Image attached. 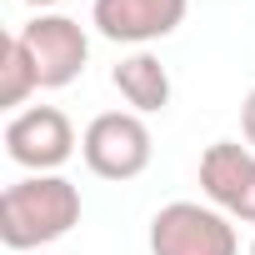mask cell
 Returning <instances> with one entry per match:
<instances>
[{"label":"cell","instance_id":"cell-9","mask_svg":"<svg viewBox=\"0 0 255 255\" xmlns=\"http://www.w3.org/2000/svg\"><path fill=\"white\" fill-rule=\"evenodd\" d=\"M30 90H40V75H35V60L20 40V30L5 40V55H0V105L15 110L30 100Z\"/></svg>","mask_w":255,"mask_h":255},{"label":"cell","instance_id":"cell-6","mask_svg":"<svg viewBox=\"0 0 255 255\" xmlns=\"http://www.w3.org/2000/svg\"><path fill=\"white\" fill-rule=\"evenodd\" d=\"M200 190H205V200L220 215L255 225V150L240 145V140L205 145V155H200Z\"/></svg>","mask_w":255,"mask_h":255},{"label":"cell","instance_id":"cell-7","mask_svg":"<svg viewBox=\"0 0 255 255\" xmlns=\"http://www.w3.org/2000/svg\"><path fill=\"white\" fill-rule=\"evenodd\" d=\"M190 0H95L90 25L115 45H150L180 30Z\"/></svg>","mask_w":255,"mask_h":255},{"label":"cell","instance_id":"cell-8","mask_svg":"<svg viewBox=\"0 0 255 255\" xmlns=\"http://www.w3.org/2000/svg\"><path fill=\"white\" fill-rule=\"evenodd\" d=\"M110 85L120 90V100L130 105L135 115H160V110L170 105V70H165L160 55H150V50L125 55V60L110 70Z\"/></svg>","mask_w":255,"mask_h":255},{"label":"cell","instance_id":"cell-2","mask_svg":"<svg viewBox=\"0 0 255 255\" xmlns=\"http://www.w3.org/2000/svg\"><path fill=\"white\" fill-rule=\"evenodd\" d=\"M80 155H85L90 175H100V180H135L155 155L145 115H135V110L95 115L85 125V135H80Z\"/></svg>","mask_w":255,"mask_h":255},{"label":"cell","instance_id":"cell-4","mask_svg":"<svg viewBox=\"0 0 255 255\" xmlns=\"http://www.w3.org/2000/svg\"><path fill=\"white\" fill-rule=\"evenodd\" d=\"M75 145H80L75 125L55 105H30V110H15L5 120V155L30 175H55L75 155Z\"/></svg>","mask_w":255,"mask_h":255},{"label":"cell","instance_id":"cell-5","mask_svg":"<svg viewBox=\"0 0 255 255\" xmlns=\"http://www.w3.org/2000/svg\"><path fill=\"white\" fill-rule=\"evenodd\" d=\"M20 40L35 60V75H40V90H65L80 80L85 60H90V35L80 20L70 15H35L30 25H20Z\"/></svg>","mask_w":255,"mask_h":255},{"label":"cell","instance_id":"cell-1","mask_svg":"<svg viewBox=\"0 0 255 255\" xmlns=\"http://www.w3.org/2000/svg\"><path fill=\"white\" fill-rule=\"evenodd\" d=\"M80 225V190L65 175H25L0 195L5 250H40Z\"/></svg>","mask_w":255,"mask_h":255},{"label":"cell","instance_id":"cell-3","mask_svg":"<svg viewBox=\"0 0 255 255\" xmlns=\"http://www.w3.org/2000/svg\"><path fill=\"white\" fill-rule=\"evenodd\" d=\"M150 255H240V235L215 205L170 200L150 220Z\"/></svg>","mask_w":255,"mask_h":255},{"label":"cell","instance_id":"cell-11","mask_svg":"<svg viewBox=\"0 0 255 255\" xmlns=\"http://www.w3.org/2000/svg\"><path fill=\"white\" fill-rule=\"evenodd\" d=\"M25 5H40V10H45V5H55V0H25Z\"/></svg>","mask_w":255,"mask_h":255},{"label":"cell","instance_id":"cell-10","mask_svg":"<svg viewBox=\"0 0 255 255\" xmlns=\"http://www.w3.org/2000/svg\"><path fill=\"white\" fill-rule=\"evenodd\" d=\"M240 135H245V145L255 150V90L240 100Z\"/></svg>","mask_w":255,"mask_h":255},{"label":"cell","instance_id":"cell-12","mask_svg":"<svg viewBox=\"0 0 255 255\" xmlns=\"http://www.w3.org/2000/svg\"><path fill=\"white\" fill-rule=\"evenodd\" d=\"M250 255H255V240H250Z\"/></svg>","mask_w":255,"mask_h":255}]
</instances>
